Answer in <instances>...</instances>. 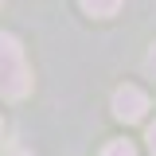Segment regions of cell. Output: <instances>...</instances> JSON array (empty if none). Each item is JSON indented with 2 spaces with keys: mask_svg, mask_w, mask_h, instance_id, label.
I'll list each match as a JSON object with an SVG mask.
<instances>
[{
  "mask_svg": "<svg viewBox=\"0 0 156 156\" xmlns=\"http://www.w3.org/2000/svg\"><path fill=\"white\" fill-rule=\"evenodd\" d=\"M31 90V70H27V58H23V47H20L16 35L0 31V98L16 101Z\"/></svg>",
  "mask_w": 156,
  "mask_h": 156,
  "instance_id": "1",
  "label": "cell"
},
{
  "mask_svg": "<svg viewBox=\"0 0 156 156\" xmlns=\"http://www.w3.org/2000/svg\"><path fill=\"white\" fill-rule=\"evenodd\" d=\"M144 109H148V94H144L140 86H121L113 94V113L121 117V121H140Z\"/></svg>",
  "mask_w": 156,
  "mask_h": 156,
  "instance_id": "2",
  "label": "cell"
},
{
  "mask_svg": "<svg viewBox=\"0 0 156 156\" xmlns=\"http://www.w3.org/2000/svg\"><path fill=\"white\" fill-rule=\"evenodd\" d=\"M78 4H82V8H86V12H90V16H113L117 8H121V0H78Z\"/></svg>",
  "mask_w": 156,
  "mask_h": 156,
  "instance_id": "3",
  "label": "cell"
},
{
  "mask_svg": "<svg viewBox=\"0 0 156 156\" xmlns=\"http://www.w3.org/2000/svg\"><path fill=\"white\" fill-rule=\"evenodd\" d=\"M101 156H136V148L129 144V140H113V144L101 148Z\"/></svg>",
  "mask_w": 156,
  "mask_h": 156,
  "instance_id": "4",
  "label": "cell"
},
{
  "mask_svg": "<svg viewBox=\"0 0 156 156\" xmlns=\"http://www.w3.org/2000/svg\"><path fill=\"white\" fill-rule=\"evenodd\" d=\"M148 152L156 156V121H152V125H148Z\"/></svg>",
  "mask_w": 156,
  "mask_h": 156,
  "instance_id": "5",
  "label": "cell"
},
{
  "mask_svg": "<svg viewBox=\"0 0 156 156\" xmlns=\"http://www.w3.org/2000/svg\"><path fill=\"white\" fill-rule=\"evenodd\" d=\"M148 74L156 78V43H152V51H148Z\"/></svg>",
  "mask_w": 156,
  "mask_h": 156,
  "instance_id": "6",
  "label": "cell"
}]
</instances>
